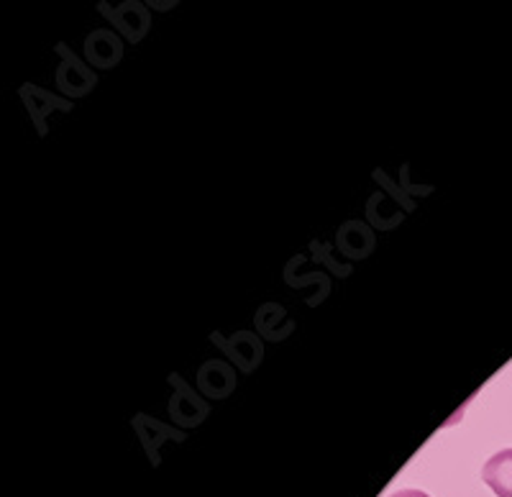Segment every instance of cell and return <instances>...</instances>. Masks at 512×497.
Here are the masks:
<instances>
[{"label":"cell","instance_id":"6da1fadb","mask_svg":"<svg viewBox=\"0 0 512 497\" xmlns=\"http://www.w3.org/2000/svg\"><path fill=\"white\" fill-rule=\"evenodd\" d=\"M482 477L497 497H512V449L500 451L482 469Z\"/></svg>","mask_w":512,"mask_h":497},{"label":"cell","instance_id":"7a4b0ae2","mask_svg":"<svg viewBox=\"0 0 512 497\" xmlns=\"http://www.w3.org/2000/svg\"><path fill=\"white\" fill-rule=\"evenodd\" d=\"M390 497H431V495H425V492H420V490H400Z\"/></svg>","mask_w":512,"mask_h":497}]
</instances>
